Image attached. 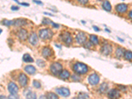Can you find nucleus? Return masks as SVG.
Masks as SVG:
<instances>
[{
	"instance_id": "nucleus-17",
	"label": "nucleus",
	"mask_w": 132,
	"mask_h": 99,
	"mask_svg": "<svg viewBox=\"0 0 132 99\" xmlns=\"http://www.w3.org/2000/svg\"><path fill=\"white\" fill-rule=\"evenodd\" d=\"M70 76V72L67 71V70H62V72L60 74V78L63 79H68Z\"/></svg>"
},
{
	"instance_id": "nucleus-11",
	"label": "nucleus",
	"mask_w": 132,
	"mask_h": 99,
	"mask_svg": "<svg viewBox=\"0 0 132 99\" xmlns=\"http://www.w3.org/2000/svg\"><path fill=\"white\" fill-rule=\"evenodd\" d=\"M127 9H128V6L125 4H118L116 7V10L119 13H124L125 12H126Z\"/></svg>"
},
{
	"instance_id": "nucleus-39",
	"label": "nucleus",
	"mask_w": 132,
	"mask_h": 99,
	"mask_svg": "<svg viewBox=\"0 0 132 99\" xmlns=\"http://www.w3.org/2000/svg\"><path fill=\"white\" fill-rule=\"evenodd\" d=\"M52 24H53V25L54 26H55V28H58L59 27V25H58V24H55V23H53V22H52Z\"/></svg>"
},
{
	"instance_id": "nucleus-24",
	"label": "nucleus",
	"mask_w": 132,
	"mask_h": 99,
	"mask_svg": "<svg viewBox=\"0 0 132 99\" xmlns=\"http://www.w3.org/2000/svg\"><path fill=\"white\" fill-rule=\"evenodd\" d=\"M124 56L127 60H132V52L130 50H126L124 52Z\"/></svg>"
},
{
	"instance_id": "nucleus-16",
	"label": "nucleus",
	"mask_w": 132,
	"mask_h": 99,
	"mask_svg": "<svg viewBox=\"0 0 132 99\" xmlns=\"http://www.w3.org/2000/svg\"><path fill=\"white\" fill-rule=\"evenodd\" d=\"M24 70L26 72H27L28 74L32 75L36 72V68L32 66H26L24 68Z\"/></svg>"
},
{
	"instance_id": "nucleus-23",
	"label": "nucleus",
	"mask_w": 132,
	"mask_h": 99,
	"mask_svg": "<svg viewBox=\"0 0 132 99\" xmlns=\"http://www.w3.org/2000/svg\"><path fill=\"white\" fill-rule=\"evenodd\" d=\"M23 61L25 62H33V59L28 54H25L24 56H23Z\"/></svg>"
},
{
	"instance_id": "nucleus-32",
	"label": "nucleus",
	"mask_w": 132,
	"mask_h": 99,
	"mask_svg": "<svg viewBox=\"0 0 132 99\" xmlns=\"http://www.w3.org/2000/svg\"><path fill=\"white\" fill-rule=\"evenodd\" d=\"M8 99H19V98H18V96L16 94H10L8 96Z\"/></svg>"
},
{
	"instance_id": "nucleus-42",
	"label": "nucleus",
	"mask_w": 132,
	"mask_h": 99,
	"mask_svg": "<svg viewBox=\"0 0 132 99\" xmlns=\"http://www.w3.org/2000/svg\"><path fill=\"white\" fill-rule=\"evenodd\" d=\"M21 5H23V6H28V4H26V3H22V4H20Z\"/></svg>"
},
{
	"instance_id": "nucleus-6",
	"label": "nucleus",
	"mask_w": 132,
	"mask_h": 99,
	"mask_svg": "<svg viewBox=\"0 0 132 99\" xmlns=\"http://www.w3.org/2000/svg\"><path fill=\"white\" fill-rule=\"evenodd\" d=\"M8 90L11 94H16L18 91V87L15 83L11 82L8 84Z\"/></svg>"
},
{
	"instance_id": "nucleus-30",
	"label": "nucleus",
	"mask_w": 132,
	"mask_h": 99,
	"mask_svg": "<svg viewBox=\"0 0 132 99\" xmlns=\"http://www.w3.org/2000/svg\"><path fill=\"white\" fill-rule=\"evenodd\" d=\"M33 86H34V87H36V88H38L41 86V84L39 81H36V80H34V81H33Z\"/></svg>"
},
{
	"instance_id": "nucleus-26",
	"label": "nucleus",
	"mask_w": 132,
	"mask_h": 99,
	"mask_svg": "<svg viewBox=\"0 0 132 99\" xmlns=\"http://www.w3.org/2000/svg\"><path fill=\"white\" fill-rule=\"evenodd\" d=\"M26 99H36V95L34 92H30L26 95Z\"/></svg>"
},
{
	"instance_id": "nucleus-27",
	"label": "nucleus",
	"mask_w": 132,
	"mask_h": 99,
	"mask_svg": "<svg viewBox=\"0 0 132 99\" xmlns=\"http://www.w3.org/2000/svg\"><path fill=\"white\" fill-rule=\"evenodd\" d=\"M14 21L13 20H7V19H5L2 21V24H4V25L6 26H10L11 24H13Z\"/></svg>"
},
{
	"instance_id": "nucleus-22",
	"label": "nucleus",
	"mask_w": 132,
	"mask_h": 99,
	"mask_svg": "<svg viewBox=\"0 0 132 99\" xmlns=\"http://www.w3.org/2000/svg\"><path fill=\"white\" fill-rule=\"evenodd\" d=\"M102 8L107 11H111V9H112L110 3L109 2H108V1H105V2L103 3Z\"/></svg>"
},
{
	"instance_id": "nucleus-18",
	"label": "nucleus",
	"mask_w": 132,
	"mask_h": 99,
	"mask_svg": "<svg viewBox=\"0 0 132 99\" xmlns=\"http://www.w3.org/2000/svg\"><path fill=\"white\" fill-rule=\"evenodd\" d=\"M13 23L15 24V26H20L24 25L26 23V20L24 19H23V18H18V19H16Z\"/></svg>"
},
{
	"instance_id": "nucleus-8",
	"label": "nucleus",
	"mask_w": 132,
	"mask_h": 99,
	"mask_svg": "<svg viewBox=\"0 0 132 99\" xmlns=\"http://www.w3.org/2000/svg\"><path fill=\"white\" fill-rule=\"evenodd\" d=\"M112 51V47L110 46V44H106L104 46H103L101 48V53L103 55L108 56L110 55Z\"/></svg>"
},
{
	"instance_id": "nucleus-29",
	"label": "nucleus",
	"mask_w": 132,
	"mask_h": 99,
	"mask_svg": "<svg viewBox=\"0 0 132 99\" xmlns=\"http://www.w3.org/2000/svg\"><path fill=\"white\" fill-rule=\"evenodd\" d=\"M36 64L38 65V66H39V67L42 68V67H44V66H45L46 64H45V62H44L43 60H38L36 62Z\"/></svg>"
},
{
	"instance_id": "nucleus-19",
	"label": "nucleus",
	"mask_w": 132,
	"mask_h": 99,
	"mask_svg": "<svg viewBox=\"0 0 132 99\" xmlns=\"http://www.w3.org/2000/svg\"><path fill=\"white\" fill-rule=\"evenodd\" d=\"M124 50L122 48H117L116 51V56L118 58H121L124 55Z\"/></svg>"
},
{
	"instance_id": "nucleus-31",
	"label": "nucleus",
	"mask_w": 132,
	"mask_h": 99,
	"mask_svg": "<svg viewBox=\"0 0 132 99\" xmlns=\"http://www.w3.org/2000/svg\"><path fill=\"white\" fill-rule=\"evenodd\" d=\"M52 20L48 18H44V19L42 20V23H43V24H50V23H52Z\"/></svg>"
},
{
	"instance_id": "nucleus-21",
	"label": "nucleus",
	"mask_w": 132,
	"mask_h": 99,
	"mask_svg": "<svg viewBox=\"0 0 132 99\" xmlns=\"http://www.w3.org/2000/svg\"><path fill=\"white\" fill-rule=\"evenodd\" d=\"M90 41L92 44L96 45L98 44V38L97 36L94 34H91L90 36Z\"/></svg>"
},
{
	"instance_id": "nucleus-9",
	"label": "nucleus",
	"mask_w": 132,
	"mask_h": 99,
	"mask_svg": "<svg viewBox=\"0 0 132 99\" xmlns=\"http://www.w3.org/2000/svg\"><path fill=\"white\" fill-rule=\"evenodd\" d=\"M56 92L59 94H60V95L63 96H65V97L69 96L70 94V90L68 88H65V87H61V88H56Z\"/></svg>"
},
{
	"instance_id": "nucleus-14",
	"label": "nucleus",
	"mask_w": 132,
	"mask_h": 99,
	"mask_svg": "<svg viewBox=\"0 0 132 99\" xmlns=\"http://www.w3.org/2000/svg\"><path fill=\"white\" fill-rule=\"evenodd\" d=\"M17 36L21 40H25L28 37V32L25 29H20L18 31Z\"/></svg>"
},
{
	"instance_id": "nucleus-12",
	"label": "nucleus",
	"mask_w": 132,
	"mask_h": 99,
	"mask_svg": "<svg viewBox=\"0 0 132 99\" xmlns=\"http://www.w3.org/2000/svg\"><path fill=\"white\" fill-rule=\"evenodd\" d=\"M75 39L79 44H83L86 41V36L83 32H79L78 34L76 36Z\"/></svg>"
},
{
	"instance_id": "nucleus-1",
	"label": "nucleus",
	"mask_w": 132,
	"mask_h": 99,
	"mask_svg": "<svg viewBox=\"0 0 132 99\" xmlns=\"http://www.w3.org/2000/svg\"><path fill=\"white\" fill-rule=\"evenodd\" d=\"M73 69L74 72L78 74H84L88 72V67L84 64L80 62L76 63L75 64H74Z\"/></svg>"
},
{
	"instance_id": "nucleus-33",
	"label": "nucleus",
	"mask_w": 132,
	"mask_h": 99,
	"mask_svg": "<svg viewBox=\"0 0 132 99\" xmlns=\"http://www.w3.org/2000/svg\"><path fill=\"white\" fill-rule=\"evenodd\" d=\"M79 3H81L82 4H86L88 3V1H86V0H79Z\"/></svg>"
},
{
	"instance_id": "nucleus-34",
	"label": "nucleus",
	"mask_w": 132,
	"mask_h": 99,
	"mask_svg": "<svg viewBox=\"0 0 132 99\" xmlns=\"http://www.w3.org/2000/svg\"><path fill=\"white\" fill-rule=\"evenodd\" d=\"M73 79H74V80H75V81H77V79H79V80L80 79V77H78V76H77L76 75H74V76H73Z\"/></svg>"
},
{
	"instance_id": "nucleus-35",
	"label": "nucleus",
	"mask_w": 132,
	"mask_h": 99,
	"mask_svg": "<svg viewBox=\"0 0 132 99\" xmlns=\"http://www.w3.org/2000/svg\"><path fill=\"white\" fill-rule=\"evenodd\" d=\"M93 28L94 30H95L96 31H99V30H100V29H99L98 28H97V27H96V26H93Z\"/></svg>"
},
{
	"instance_id": "nucleus-2",
	"label": "nucleus",
	"mask_w": 132,
	"mask_h": 99,
	"mask_svg": "<svg viewBox=\"0 0 132 99\" xmlns=\"http://www.w3.org/2000/svg\"><path fill=\"white\" fill-rule=\"evenodd\" d=\"M53 36V32L48 28H44L39 30V36L43 40L51 38Z\"/></svg>"
},
{
	"instance_id": "nucleus-13",
	"label": "nucleus",
	"mask_w": 132,
	"mask_h": 99,
	"mask_svg": "<svg viewBox=\"0 0 132 99\" xmlns=\"http://www.w3.org/2000/svg\"><path fill=\"white\" fill-rule=\"evenodd\" d=\"M28 41H29L30 44L34 46L36 44L38 43V38L37 36V35L36 33L33 32L29 36V38H28Z\"/></svg>"
},
{
	"instance_id": "nucleus-20",
	"label": "nucleus",
	"mask_w": 132,
	"mask_h": 99,
	"mask_svg": "<svg viewBox=\"0 0 132 99\" xmlns=\"http://www.w3.org/2000/svg\"><path fill=\"white\" fill-rule=\"evenodd\" d=\"M108 90V85L106 82H103L100 87V91L102 93H105Z\"/></svg>"
},
{
	"instance_id": "nucleus-7",
	"label": "nucleus",
	"mask_w": 132,
	"mask_h": 99,
	"mask_svg": "<svg viewBox=\"0 0 132 99\" xmlns=\"http://www.w3.org/2000/svg\"><path fill=\"white\" fill-rule=\"evenodd\" d=\"M108 97L110 99H118L120 96V93L119 90L114 88V89H112L108 92Z\"/></svg>"
},
{
	"instance_id": "nucleus-25",
	"label": "nucleus",
	"mask_w": 132,
	"mask_h": 99,
	"mask_svg": "<svg viewBox=\"0 0 132 99\" xmlns=\"http://www.w3.org/2000/svg\"><path fill=\"white\" fill-rule=\"evenodd\" d=\"M46 96L48 99H58V96L53 92H48L46 94Z\"/></svg>"
},
{
	"instance_id": "nucleus-5",
	"label": "nucleus",
	"mask_w": 132,
	"mask_h": 99,
	"mask_svg": "<svg viewBox=\"0 0 132 99\" xmlns=\"http://www.w3.org/2000/svg\"><path fill=\"white\" fill-rule=\"evenodd\" d=\"M99 80H100L99 76L96 74H91L88 78V82L92 85H95V84H98L99 82Z\"/></svg>"
},
{
	"instance_id": "nucleus-15",
	"label": "nucleus",
	"mask_w": 132,
	"mask_h": 99,
	"mask_svg": "<svg viewBox=\"0 0 132 99\" xmlns=\"http://www.w3.org/2000/svg\"><path fill=\"white\" fill-rule=\"evenodd\" d=\"M42 56H43L44 58L50 57V56L52 55L51 49L50 48H48V47H45V48H44L43 50H42Z\"/></svg>"
},
{
	"instance_id": "nucleus-36",
	"label": "nucleus",
	"mask_w": 132,
	"mask_h": 99,
	"mask_svg": "<svg viewBox=\"0 0 132 99\" xmlns=\"http://www.w3.org/2000/svg\"><path fill=\"white\" fill-rule=\"evenodd\" d=\"M11 9L12 10H16V9H18V7H14L13 6V7H11Z\"/></svg>"
},
{
	"instance_id": "nucleus-41",
	"label": "nucleus",
	"mask_w": 132,
	"mask_h": 99,
	"mask_svg": "<svg viewBox=\"0 0 132 99\" xmlns=\"http://www.w3.org/2000/svg\"><path fill=\"white\" fill-rule=\"evenodd\" d=\"M34 3H36V4H42V2H37V1H34Z\"/></svg>"
},
{
	"instance_id": "nucleus-4",
	"label": "nucleus",
	"mask_w": 132,
	"mask_h": 99,
	"mask_svg": "<svg viewBox=\"0 0 132 99\" xmlns=\"http://www.w3.org/2000/svg\"><path fill=\"white\" fill-rule=\"evenodd\" d=\"M61 39L62 40L63 42H64L66 44H70L72 42V37L70 33L68 32H63L60 35Z\"/></svg>"
},
{
	"instance_id": "nucleus-37",
	"label": "nucleus",
	"mask_w": 132,
	"mask_h": 99,
	"mask_svg": "<svg viewBox=\"0 0 132 99\" xmlns=\"http://www.w3.org/2000/svg\"><path fill=\"white\" fill-rule=\"evenodd\" d=\"M0 99H6V97L4 95H0Z\"/></svg>"
},
{
	"instance_id": "nucleus-28",
	"label": "nucleus",
	"mask_w": 132,
	"mask_h": 99,
	"mask_svg": "<svg viewBox=\"0 0 132 99\" xmlns=\"http://www.w3.org/2000/svg\"><path fill=\"white\" fill-rule=\"evenodd\" d=\"M88 97V94L84 92H81L79 94V99H86Z\"/></svg>"
},
{
	"instance_id": "nucleus-10",
	"label": "nucleus",
	"mask_w": 132,
	"mask_h": 99,
	"mask_svg": "<svg viewBox=\"0 0 132 99\" xmlns=\"http://www.w3.org/2000/svg\"><path fill=\"white\" fill-rule=\"evenodd\" d=\"M18 82L22 86H25L27 84L28 78L24 74H20L18 77Z\"/></svg>"
},
{
	"instance_id": "nucleus-40",
	"label": "nucleus",
	"mask_w": 132,
	"mask_h": 99,
	"mask_svg": "<svg viewBox=\"0 0 132 99\" xmlns=\"http://www.w3.org/2000/svg\"><path fill=\"white\" fill-rule=\"evenodd\" d=\"M39 99H46V98L45 97V96H44L42 95V96H41L39 98Z\"/></svg>"
},
{
	"instance_id": "nucleus-38",
	"label": "nucleus",
	"mask_w": 132,
	"mask_h": 99,
	"mask_svg": "<svg viewBox=\"0 0 132 99\" xmlns=\"http://www.w3.org/2000/svg\"><path fill=\"white\" fill-rule=\"evenodd\" d=\"M129 16H130L131 18H132V10L130 12V13H129Z\"/></svg>"
},
{
	"instance_id": "nucleus-43",
	"label": "nucleus",
	"mask_w": 132,
	"mask_h": 99,
	"mask_svg": "<svg viewBox=\"0 0 132 99\" xmlns=\"http://www.w3.org/2000/svg\"><path fill=\"white\" fill-rule=\"evenodd\" d=\"M1 32H2V30H0V34H1Z\"/></svg>"
},
{
	"instance_id": "nucleus-3",
	"label": "nucleus",
	"mask_w": 132,
	"mask_h": 99,
	"mask_svg": "<svg viewBox=\"0 0 132 99\" xmlns=\"http://www.w3.org/2000/svg\"><path fill=\"white\" fill-rule=\"evenodd\" d=\"M50 71H51V72L54 75H60V74L62 71V66L60 63H54L50 66Z\"/></svg>"
}]
</instances>
